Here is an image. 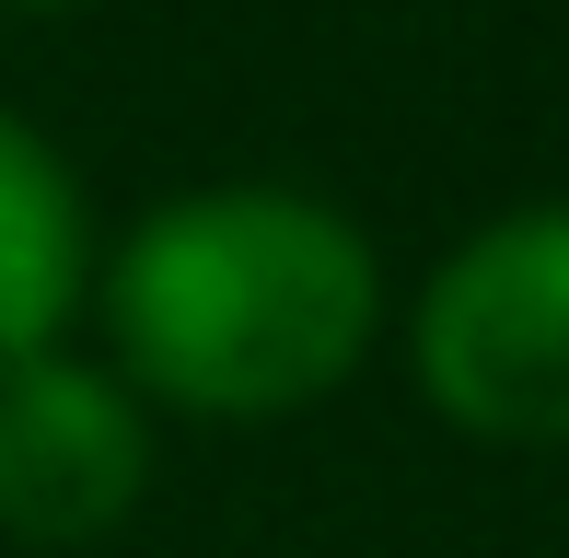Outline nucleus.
Returning a JSON list of instances; mask_svg holds the SVG:
<instances>
[{
    "mask_svg": "<svg viewBox=\"0 0 569 558\" xmlns=\"http://www.w3.org/2000/svg\"><path fill=\"white\" fill-rule=\"evenodd\" d=\"M151 489V430L140 396L93 361H36L0 372V524L23 547H93L140 512Z\"/></svg>",
    "mask_w": 569,
    "mask_h": 558,
    "instance_id": "obj_3",
    "label": "nucleus"
},
{
    "mask_svg": "<svg viewBox=\"0 0 569 558\" xmlns=\"http://www.w3.org/2000/svg\"><path fill=\"white\" fill-rule=\"evenodd\" d=\"M93 279V233H82V187L23 117H0V372L59 349L70 302Z\"/></svg>",
    "mask_w": 569,
    "mask_h": 558,
    "instance_id": "obj_4",
    "label": "nucleus"
},
{
    "mask_svg": "<svg viewBox=\"0 0 569 558\" xmlns=\"http://www.w3.org/2000/svg\"><path fill=\"white\" fill-rule=\"evenodd\" d=\"M12 12H70V0H12Z\"/></svg>",
    "mask_w": 569,
    "mask_h": 558,
    "instance_id": "obj_5",
    "label": "nucleus"
},
{
    "mask_svg": "<svg viewBox=\"0 0 569 558\" xmlns=\"http://www.w3.org/2000/svg\"><path fill=\"white\" fill-rule=\"evenodd\" d=\"M372 315L383 268L360 221L291 187H198L106 257V338L128 385L198 419L315 408L372 349Z\"/></svg>",
    "mask_w": 569,
    "mask_h": 558,
    "instance_id": "obj_1",
    "label": "nucleus"
},
{
    "mask_svg": "<svg viewBox=\"0 0 569 558\" xmlns=\"http://www.w3.org/2000/svg\"><path fill=\"white\" fill-rule=\"evenodd\" d=\"M419 385L477 442H569V198L488 221L430 268Z\"/></svg>",
    "mask_w": 569,
    "mask_h": 558,
    "instance_id": "obj_2",
    "label": "nucleus"
}]
</instances>
